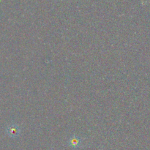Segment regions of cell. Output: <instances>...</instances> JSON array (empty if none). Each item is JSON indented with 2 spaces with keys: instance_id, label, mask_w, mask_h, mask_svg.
Returning <instances> with one entry per match:
<instances>
[{
  "instance_id": "2",
  "label": "cell",
  "mask_w": 150,
  "mask_h": 150,
  "mask_svg": "<svg viewBox=\"0 0 150 150\" xmlns=\"http://www.w3.org/2000/svg\"><path fill=\"white\" fill-rule=\"evenodd\" d=\"M8 133L13 137H16L20 133V129L17 125H12L9 127Z\"/></svg>"
},
{
  "instance_id": "1",
  "label": "cell",
  "mask_w": 150,
  "mask_h": 150,
  "mask_svg": "<svg viewBox=\"0 0 150 150\" xmlns=\"http://www.w3.org/2000/svg\"><path fill=\"white\" fill-rule=\"evenodd\" d=\"M68 144H69V146L73 147V149H76V148L79 147V146H81V138H79V136L73 135V136H72L69 139Z\"/></svg>"
}]
</instances>
